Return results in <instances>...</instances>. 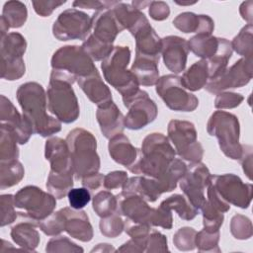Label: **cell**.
Returning a JSON list of instances; mask_svg holds the SVG:
<instances>
[{"label": "cell", "mask_w": 253, "mask_h": 253, "mask_svg": "<svg viewBox=\"0 0 253 253\" xmlns=\"http://www.w3.org/2000/svg\"><path fill=\"white\" fill-rule=\"evenodd\" d=\"M96 117L100 129L106 138H112L123 132L125 117L113 101L105 106L98 107Z\"/></svg>", "instance_id": "obj_24"}, {"label": "cell", "mask_w": 253, "mask_h": 253, "mask_svg": "<svg viewBox=\"0 0 253 253\" xmlns=\"http://www.w3.org/2000/svg\"><path fill=\"white\" fill-rule=\"evenodd\" d=\"M220 38L212 37L208 34H197L188 42L189 50H192L196 56L208 59L217 50Z\"/></svg>", "instance_id": "obj_32"}, {"label": "cell", "mask_w": 253, "mask_h": 253, "mask_svg": "<svg viewBox=\"0 0 253 253\" xmlns=\"http://www.w3.org/2000/svg\"><path fill=\"white\" fill-rule=\"evenodd\" d=\"M115 1H74V8H87L96 9L97 11L111 7Z\"/></svg>", "instance_id": "obj_55"}, {"label": "cell", "mask_w": 253, "mask_h": 253, "mask_svg": "<svg viewBox=\"0 0 253 253\" xmlns=\"http://www.w3.org/2000/svg\"><path fill=\"white\" fill-rule=\"evenodd\" d=\"M45 159L50 163L51 173L72 171V161L66 140L60 137H51L46 140L44 146Z\"/></svg>", "instance_id": "obj_22"}, {"label": "cell", "mask_w": 253, "mask_h": 253, "mask_svg": "<svg viewBox=\"0 0 253 253\" xmlns=\"http://www.w3.org/2000/svg\"><path fill=\"white\" fill-rule=\"evenodd\" d=\"M231 42L226 39H221L219 41V45L216 52L210 58L205 59L208 63L209 69V81L214 80L219 77L227 68V64L232 55Z\"/></svg>", "instance_id": "obj_30"}, {"label": "cell", "mask_w": 253, "mask_h": 253, "mask_svg": "<svg viewBox=\"0 0 253 253\" xmlns=\"http://www.w3.org/2000/svg\"><path fill=\"white\" fill-rule=\"evenodd\" d=\"M18 138L15 131L5 124H1L0 137V159L1 161L15 160L19 157L17 146Z\"/></svg>", "instance_id": "obj_34"}, {"label": "cell", "mask_w": 253, "mask_h": 253, "mask_svg": "<svg viewBox=\"0 0 253 253\" xmlns=\"http://www.w3.org/2000/svg\"><path fill=\"white\" fill-rule=\"evenodd\" d=\"M176 4H179V5H192V4H195L196 2H179V1H175Z\"/></svg>", "instance_id": "obj_57"}, {"label": "cell", "mask_w": 253, "mask_h": 253, "mask_svg": "<svg viewBox=\"0 0 253 253\" xmlns=\"http://www.w3.org/2000/svg\"><path fill=\"white\" fill-rule=\"evenodd\" d=\"M16 95L23 110V116L31 123L34 133L46 137L61 129L60 121L46 113L47 98L41 84L24 83L18 88Z\"/></svg>", "instance_id": "obj_1"}, {"label": "cell", "mask_w": 253, "mask_h": 253, "mask_svg": "<svg viewBox=\"0 0 253 253\" xmlns=\"http://www.w3.org/2000/svg\"><path fill=\"white\" fill-rule=\"evenodd\" d=\"M124 229L125 221L117 211L107 217H103L100 221V231L107 237H117Z\"/></svg>", "instance_id": "obj_41"}, {"label": "cell", "mask_w": 253, "mask_h": 253, "mask_svg": "<svg viewBox=\"0 0 253 253\" xmlns=\"http://www.w3.org/2000/svg\"><path fill=\"white\" fill-rule=\"evenodd\" d=\"M240 163L242 164L243 171L247 175V177L252 179V147L250 145L242 144V154L239 158Z\"/></svg>", "instance_id": "obj_54"}, {"label": "cell", "mask_w": 253, "mask_h": 253, "mask_svg": "<svg viewBox=\"0 0 253 253\" xmlns=\"http://www.w3.org/2000/svg\"><path fill=\"white\" fill-rule=\"evenodd\" d=\"M129 60V47L117 45L101 64L106 81L121 93L123 99L134 95L139 90L137 79L130 70L126 69Z\"/></svg>", "instance_id": "obj_4"}, {"label": "cell", "mask_w": 253, "mask_h": 253, "mask_svg": "<svg viewBox=\"0 0 253 253\" xmlns=\"http://www.w3.org/2000/svg\"><path fill=\"white\" fill-rule=\"evenodd\" d=\"M189 52L188 42L178 36H168L161 39V54L165 66L174 73L185 69Z\"/></svg>", "instance_id": "obj_19"}, {"label": "cell", "mask_w": 253, "mask_h": 253, "mask_svg": "<svg viewBox=\"0 0 253 253\" xmlns=\"http://www.w3.org/2000/svg\"><path fill=\"white\" fill-rule=\"evenodd\" d=\"M24 173V168L17 159L10 161H1V189L3 190L5 188L17 185L23 179Z\"/></svg>", "instance_id": "obj_36"}, {"label": "cell", "mask_w": 253, "mask_h": 253, "mask_svg": "<svg viewBox=\"0 0 253 253\" xmlns=\"http://www.w3.org/2000/svg\"><path fill=\"white\" fill-rule=\"evenodd\" d=\"M66 1H33L35 12L42 17H48L54 9L63 5Z\"/></svg>", "instance_id": "obj_52"}, {"label": "cell", "mask_w": 253, "mask_h": 253, "mask_svg": "<svg viewBox=\"0 0 253 253\" xmlns=\"http://www.w3.org/2000/svg\"><path fill=\"white\" fill-rule=\"evenodd\" d=\"M66 142L70 151L72 169L77 180L98 173L100 158L96 152L95 136L84 128H74L69 131Z\"/></svg>", "instance_id": "obj_3"}, {"label": "cell", "mask_w": 253, "mask_h": 253, "mask_svg": "<svg viewBox=\"0 0 253 253\" xmlns=\"http://www.w3.org/2000/svg\"><path fill=\"white\" fill-rule=\"evenodd\" d=\"M28 12L26 5L20 1H8L4 4L1 18L10 28H20L27 20Z\"/></svg>", "instance_id": "obj_35"}, {"label": "cell", "mask_w": 253, "mask_h": 253, "mask_svg": "<svg viewBox=\"0 0 253 253\" xmlns=\"http://www.w3.org/2000/svg\"><path fill=\"white\" fill-rule=\"evenodd\" d=\"M73 175L72 171L62 173L49 172L46 181L47 190L55 199L64 198L73 187Z\"/></svg>", "instance_id": "obj_33"}, {"label": "cell", "mask_w": 253, "mask_h": 253, "mask_svg": "<svg viewBox=\"0 0 253 253\" xmlns=\"http://www.w3.org/2000/svg\"><path fill=\"white\" fill-rule=\"evenodd\" d=\"M252 78V58H241L216 79L208 81L205 89L216 94L229 88H238L246 85Z\"/></svg>", "instance_id": "obj_16"}, {"label": "cell", "mask_w": 253, "mask_h": 253, "mask_svg": "<svg viewBox=\"0 0 253 253\" xmlns=\"http://www.w3.org/2000/svg\"><path fill=\"white\" fill-rule=\"evenodd\" d=\"M211 183L227 204L246 209L252 200V185L245 184L234 174L211 175Z\"/></svg>", "instance_id": "obj_14"}, {"label": "cell", "mask_w": 253, "mask_h": 253, "mask_svg": "<svg viewBox=\"0 0 253 253\" xmlns=\"http://www.w3.org/2000/svg\"><path fill=\"white\" fill-rule=\"evenodd\" d=\"M108 148L112 159L126 168L130 167L137 158V148L132 146L129 139L123 133L110 138Z\"/></svg>", "instance_id": "obj_27"}, {"label": "cell", "mask_w": 253, "mask_h": 253, "mask_svg": "<svg viewBox=\"0 0 253 253\" xmlns=\"http://www.w3.org/2000/svg\"><path fill=\"white\" fill-rule=\"evenodd\" d=\"M173 25L183 33H198L211 35L214 24L208 15H196L192 12L179 14L174 20Z\"/></svg>", "instance_id": "obj_26"}, {"label": "cell", "mask_w": 253, "mask_h": 253, "mask_svg": "<svg viewBox=\"0 0 253 253\" xmlns=\"http://www.w3.org/2000/svg\"><path fill=\"white\" fill-rule=\"evenodd\" d=\"M50 64L52 70L66 76L73 83L81 77L98 72L93 59L78 45H66L57 49Z\"/></svg>", "instance_id": "obj_8"}, {"label": "cell", "mask_w": 253, "mask_h": 253, "mask_svg": "<svg viewBox=\"0 0 253 253\" xmlns=\"http://www.w3.org/2000/svg\"><path fill=\"white\" fill-rule=\"evenodd\" d=\"M41 230L48 236H56L64 231V216L59 210L56 212L50 213L47 217L38 223Z\"/></svg>", "instance_id": "obj_40"}, {"label": "cell", "mask_w": 253, "mask_h": 253, "mask_svg": "<svg viewBox=\"0 0 253 253\" xmlns=\"http://www.w3.org/2000/svg\"><path fill=\"white\" fill-rule=\"evenodd\" d=\"M232 49L244 58H252V24H248L241 29L239 34L231 42Z\"/></svg>", "instance_id": "obj_39"}, {"label": "cell", "mask_w": 253, "mask_h": 253, "mask_svg": "<svg viewBox=\"0 0 253 253\" xmlns=\"http://www.w3.org/2000/svg\"><path fill=\"white\" fill-rule=\"evenodd\" d=\"M197 231L192 227H182L176 231L173 236V243L174 245L182 251L193 250L196 246L195 239H196Z\"/></svg>", "instance_id": "obj_44"}, {"label": "cell", "mask_w": 253, "mask_h": 253, "mask_svg": "<svg viewBox=\"0 0 253 253\" xmlns=\"http://www.w3.org/2000/svg\"><path fill=\"white\" fill-rule=\"evenodd\" d=\"M103 181H104V176L100 173H96L94 175H91L82 179L81 183L83 187L87 188L88 190L96 191L103 186Z\"/></svg>", "instance_id": "obj_56"}, {"label": "cell", "mask_w": 253, "mask_h": 253, "mask_svg": "<svg viewBox=\"0 0 253 253\" xmlns=\"http://www.w3.org/2000/svg\"><path fill=\"white\" fill-rule=\"evenodd\" d=\"M211 173L208 167L201 162L191 163L183 177L179 180V185L187 200L197 210L206 203L205 191L211 184Z\"/></svg>", "instance_id": "obj_13"}, {"label": "cell", "mask_w": 253, "mask_h": 253, "mask_svg": "<svg viewBox=\"0 0 253 253\" xmlns=\"http://www.w3.org/2000/svg\"><path fill=\"white\" fill-rule=\"evenodd\" d=\"M230 231L236 239H248L252 235V224L250 219L242 214H235L231 218Z\"/></svg>", "instance_id": "obj_43"}, {"label": "cell", "mask_w": 253, "mask_h": 253, "mask_svg": "<svg viewBox=\"0 0 253 253\" xmlns=\"http://www.w3.org/2000/svg\"><path fill=\"white\" fill-rule=\"evenodd\" d=\"M111 7L94 13L92 16L93 33L90 35L102 44L113 47V42L117 35L124 29L117 20Z\"/></svg>", "instance_id": "obj_18"}, {"label": "cell", "mask_w": 253, "mask_h": 253, "mask_svg": "<svg viewBox=\"0 0 253 253\" xmlns=\"http://www.w3.org/2000/svg\"><path fill=\"white\" fill-rule=\"evenodd\" d=\"M161 205L170 210H174L178 215L185 220H192L198 213V210L192 206L187 198L179 194H174L168 197L161 202Z\"/></svg>", "instance_id": "obj_37"}, {"label": "cell", "mask_w": 253, "mask_h": 253, "mask_svg": "<svg viewBox=\"0 0 253 253\" xmlns=\"http://www.w3.org/2000/svg\"><path fill=\"white\" fill-rule=\"evenodd\" d=\"M175 155L176 151L164 134L150 133L143 139L141 149H137L136 160L127 169L133 174L159 178L166 172Z\"/></svg>", "instance_id": "obj_2"}, {"label": "cell", "mask_w": 253, "mask_h": 253, "mask_svg": "<svg viewBox=\"0 0 253 253\" xmlns=\"http://www.w3.org/2000/svg\"><path fill=\"white\" fill-rule=\"evenodd\" d=\"M207 130L210 135L217 138L225 156L239 160L242 144L239 143V122L236 116L225 111H215L208 122Z\"/></svg>", "instance_id": "obj_6"}, {"label": "cell", "mask_w": 253, "mask_h": 253, "mask_svg": "<svg viewBox=\"0 0 253 253\" xmlns=\"http://www.w3.org/2000/svg\"><path fill=\"white\" fill-rule=\"evenodd\" d=\"M46 252H83V248L64 236L52 237L46 244Z\"/></svg>", "instance_id": "obj_45"}, {"label": "cell", "mask_w": 253, "mask_h": 253, "mask_svg": "<svg viewBox=\"0 0 253 253\" xmlns=\"http://www.w3.org/2000/svg\"><path fill=\"white\" fill-rule=\"evenodd\" d=\"M15 202L14 196L11 194H6L1 196V226L12 223L16 220L18 213L15 211Z\"/></svg>", "instance_id": "obj_47"}, {"label": "cell", "mask_w": 253, "mask_h": 253, "mask_svg": "<svg viewBox=\"0 0 253 253\" xmlns=\"http://www.w3.org/2000/svg\"><path fill=\"white\" fill-rule=\"evenodd\" d=\"M168 137L181 158L191 163L201 162L204 148L197 139L194 124L188 121H170L168 124Z\"/></svg>", "instance_id": "obj_9"}, {"label": "cell", "mask_w": 253, "mask_h": 253, "mask_svg": "<svg viewBox=\"0 0 253 253\" xmlns=\"http://www.w3.org/2000/svg\"><path fill=\"white\" fill-rule=\"evenodd\" d=\"M129 33L135 39V56L158 58L161 53V39L144 17Z\"/></svg>", "instance_id": "obj_17"}, {"label": "cell", "mask_w": 253, "mask_h": 253, "mask_svg": "<svg viewBox=\"0 0 253 253\" xmlns=\"http://www.w3.org/2000/svg\"><path fill=\"white\" fill-rule=\"evenodd\" d=\"M218 240H219V231L216 232H208L206 230H201L197 232L195 244L198 247L199 251L205 252H219L218 248Z\"/></svg>", "instance_id": "obj_42"}, {"label": "cell", "mask_w": 253, "mask_h": 253, "mask_svg": "<svg viewBox=\"0 0 253 253\" xmlns=\"http://www.w3.org/2000/svg\"><path fill=\"white\" fill-rule=\"evenodd\" d=\"M36 223L21 219L11 228V237L16 244L26 251H35L40 243V234L36 229Z\"/></svg>", "instance_id": "obj_28"}, {"label": "cell", "mask_w": 253, "mask_h": 253, "mask_svg": "<svg viewBox=\"0 0 253 253\" xmlns=\"http://www.w3.org/2000/svg\"><path fill=\"white\" fill-rule=\"evenodd\" d=\"M168 251L166 237L157 230H151L147 237L145 252Z\"/></svg>", "instance_id": "obj_50"}, {"label": "cell", "mask_w": 253, "mask_h": 253, "mask_svg": "<svg viewBox=\"0 0 253 253\" xmlns=\"http://www.w3.org/2000/svg\"><path fill=\"white\" fill-rule=\"evenodd\" d=\"M0 120L1 124L7 125L15 131L20 144L27 143L34 133L31 123L24 116L19 114L11 101L4 95H1Z\"/></svg>", "instance_id": "obj_21"}, {"label": "cell", "mask_w": 253, "mask_h": 253, "mask_svg": "<svg viewBox=\"0 0 253 253\" xmlns=\"http://www.w3.org/2000/svg\"><path fill=\"white\" fill-rule=\"evenodd\" d=\"M64 216V231L71 237L88 242L93 237V227L85 211L70 208L60 210Z\"/></svg>", "instance_id": "obj_23"}, {"label": "cell", "mask_w": 253, "mask_h": 253, "mask_svg": "<svg viewBox=\"0 0 253 253\" xmlns=\"http://www.w3.org/2000/svg\"><path fill=\"white\" fill-rule=\"evenodd\" d=\"M92 29V18L75 8L59 14L52 26L53 36L59 41L86 40Z\"/></svg>", "instance_id": "obj_12"}, {"label": "cell", "mask_w": 253, "mask_h": 253, "mask_svg": "<svg viewBox=\"0 0 253 253\" xmlns=\"http://www.w3.org/2000/svg\"><path fill=\"white\" fill-rule=\"evenodd\" d=\"M182 85L190 91H198L205 87L209 81L208 63L205 59L192 64L180 77Z\"/></svg>", "instance_id": "obj_31"}, {"label": "cell", "mask_w": 253, "mask_h": 253, "mask_svg": "<svg viewBox=\"0 0 253 253\" xmlns=\"http://www.w3.org/2000/svg\"><path fill=\"white\" fill-rule=\"evenodd\" d=\"M158 58L135 56L130 71L137 79L139 85L152 86L156 85L159 79Z\"/></svg>", "instance_id": "obj_29"}, {"label": "cell", "mask_w": 253, "mask_h": 253, "mask_svg": "<svg viewBox=\"0 0 253 253\" xmlns=\"http://www.w3.org/2000/svg\"><path fill=\"white\" fill-rule=\"evenodd\" d=\"M27 42L19 33H8L1 37V77L6 80H17L25 74L23 55Z\"/></svg>", "instance_id": "obj_10"}, {"label": "cell", "mask_w": 253, "mask_h": 253, "mask_svg": "<svg viewBox=\"0 0 253 253\" xmlns=\"http://www.w3.org/2000/svg\"><path fill=\"white\" fill-rule=\"evenodd\" d=\"M123 102L128 109L125 117V126L127 128L140 129L156 119L157 106L147 92L139 89L134 95L123 99Z\"/></svg>", "instance_id": "obj_15"}, {"label": "cell", "mask_w": 253, "mask_h": 253, "mask_svg": "<svg viewBox=\"0 0 253 253\" xmlns=\"http://www.w3.org/2000/svg\"><path fill=\"white\" fill-rule=\"evenodd\" d=\"M93 210L101 218L113 214L117 211V197L108 190L98 192L93 198Z\"/></svg>", "instance_id": "obj_38"}, {"label": "cell", "mask_w": 253, "mask_h": 253, "mask_svg": "<svg viewBox=\"0 0 253 253\" xmlns=\"http://www.w3.org/2000/svg\"><path fill=\"white\" fill-rule=\"evenodd\" d=\"M243 99H244L243 96L237 93H230V92L218 93L214 101V107L216 109L235 108L240 105Z\"/></svg>", "instance_id": "obj_49"}, {"label": "cell", "mask_w": 253, "mask_h": 253, "mask_svg": "<svg viewBox=\"0 0 253 253\" xmlns=\"http://www.w3.org/2000/svg\"><path fill=\"white\" fill-rule=\"evenodd\" d=\"M170 14L169 6L163 1H150L149 15L156 21H162L168 18Z\"/></svg>", "instance_id": "obj_53"}, {"label": "cell", "mask_w": 253, "mask_h": 253, "mask_svg": "<svg viewBox=\"0 0 253 253\" xmlns=\"http://www.w3.org/2000/svg\"><path fill=\"white\" fill-rule=\"evenodd\" d=\"M15 207L23 210L18 211L21 219L38 223L53 212L56 206L55 197L43 192L37 186H26L14 195Z\"/></svg>", "instance_id": "obj_7"}, {"label": "cell", "mask_w": 253, "mask_h": 253, "mask_svg": "<svg viewBox=\"0 0 253 253\" xmlns=\"http://www.w3.org/2000/svg\"><path fill=\"white\" fill-rule=\"evenodd\" d=\"M46 98L48 111L60 122L70 124L79 117V105L72 84L52 71L50 73Z\"/></svg>", "instance_id": "obj_5"}, {"label": "cell", "mask_w": 253, "mask_h": 253, "mask_svg": "<svg viewBox=\"0 0 253 253\" xmlns=\"http://www.w3.org/2000/svg\"><path fill=\"white\" fill-rule=\"evenodd\" d=\"M156 92L164 104L173 111L192 112L198 105V98L187 91L182 85L180 77L174 74H167L158 79Z\"/></svg>", "instance_id": "obj_11"}, {"label": "cell", "mask_w": 253, "mask_h": 253, "mask_svg": "<svg viewBox=\"0 0 253 253\" xmlns=\"http://www.w3.org/2000/svg\"><path fill=\"white\" fill-rule=\"evenodd\" d=\"M76 81L89 100L98 107L105 106L112 102V93L109 87L104 84L99 72L81 77Z\"/></svg>", "instance_id": "obj_25"}, {"label": "cell", "mask_w": 253, "mask_h": 253, "mask_svg": "<svg viewBox=\"0 0 253 253\" xmlns=\"http://www.w3.org/2000/svg\"><path fill=\"white\" fill-rule=\"evenodd\" d=\"M127 181V175L125 171H113L104 176L103 186L106 190L119 189L125 186Z\"/></svg>", "instance_id": "obj_51"}, {"label": "cell", "mask_w": 253, "mask_h": 253, "mask_svg": "<svg viewBox=\"0 0 253 253\" xmlns=\"http://www.w3.org/2000/svg\"><path fill=\"white\" fill-rule=\"evenodd\" d=\"M68 202L72 209L81 210L83 209L91 200V195L89 190L85 187L71 189L68 194Z\"/></svg>", "instance_id": "obj_48"}, {"label": "cell", "mask_w": 253, "mask_h": 253, "mask_svg": "<svg viewBox=\"0 0 253 253\" xmlns=\"http://www.w3.org/2000/svg\"><path fill=\"white\" fill-rule=\"evenodd\" d=\"M172 213L171 210L167 207L160 204L159 208L153 209L151 211L149 223L153 226H160L166 229H170L172 227Z\"/></svg>", "instance_id": "obj_46"}, {"label": "cell", "mask_w": 253, "mask_h": 253, "mask_svg": "<svg viewBox=\"0 0 253 253\" xmlns=\"http://www.w3.org/2000/svg\"><path fill=\"white\" fill-rule=\"evenodd\" d=\"M152 208L146 201L136 194H126L121 192L117 196V212L133 222L149 223Z\"/></svg>", "instance_id": "obj_20"}]
</instances>
